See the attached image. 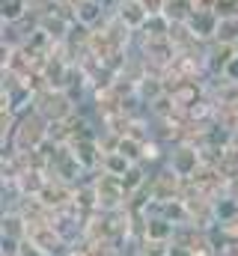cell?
<instances>
[{
  "mask_svg": "<svg viewBox=\"0 0 238 256\" xmlns=\"http://www.w3.org/2000/svg\"><path fill=\"white\" fill-rule=\"evenodd\" d=\"M48 128H51L48 120H42L36 110H27V114L18 116V126H15L12 140L3 143V146H15L18 152H33V149H39L48 140Z\"/></svg>",
  "mask_w": 238,
  "mask_h": 256,
  "instance_id": "cell-1",
  "label": "cell"
},
{
  "mask_svg": "<svg viewBox=\"0 0 238 256\" xmlns=\"http://www.w3.org/2000/svg\"><path fill=\"white\" fill-rule=\"evenodd\" d=\"M131 51H137L146 66H149V72H167L173 60H176V45L170 42V36H161V39H149V36H143V33H137L134 36V48Z\"/></svg>",
  "mask_w": 238,
  "mask_h": 256,
  "instance_id": "cell-2",
  "label": "cell"
},
{
  "mask_svg": "<svg viewBox=\"0 0 238 256\" xmlns=\"http://www.w3.org/2000/svg\"><path fill=\"white\" fill-rule=\"evenodd\" d=\"M33 110H36L42 120H48V122H62V120H68L74 110H80V108L66 96V90L45 86L42 92H36V98H33Z\"/></svg>",
  "mask_w": 238,
  "mask_h": 256,
  "instance_id": "cell-3",
  "label": "cell"
},
{
  "mask_svg": "<svg viewBox=\"0 0 238 256\" xmlns=\"http://www.w3.org/2000/svg\"><path fill=\"white\" fill-rule=\"evenodd\" d=\"M92 185H96V194H98V212L114 214V212H122L128 206V194H125V188H122V182L116 176H110L104 170H96Z\"/></svg>",
  "mask_w": 238,
  "mask_h": 256,
  "instance_id": "cell-4",
  "label": "cell"
},
{
  "mask_svg": "<svg viewBox=\"0 0 238 256\" xmlns=\"http://www.w3.org/2000/svg\"><path fill=\"white\" fill-rule=\"evenodd\" d=\"M164 164H167L176 176H182V179H194L196 170L202 167V152H200L196 143H173Z\"/></svg>",
  "mask_w": 238,
  "mask_h": 256,
  "instance_id": "cell-5",
  "label": "cell"
},
{
  "mask_svg": "<svg viewBox=\"0 0 238 256\" xmlns=\"http://www.w3.org/2000/svg\"><path fill=\"white\" fill-rule=\"evenodd\" d=\"M27 242L36 244L45 256H66L68 248H72L60 238V232L54 230V220L51 224H30L27 226Z\"/></svg>",
  "mask_w": 238,
  "mask_h": 256,
  "instance_id": "cell-6",
  "label": "cell"
},
{
  "mask_svg": "<svg viewBox=\"0 0 238 256\" xmlns=\"http://www.w3.org/2000/svg\"><path fill=\"white\" fill-rule=\"evenodd\" d=\"M149 188H152V196L155 200H176L182 196V188H184V179L176 176L167 164H161V167H155L152 170V179H149Z\"/></svg>",
  "mask_w": 238,
  "mask_h": 256,
  "instance_id": "cell-7",
  "label": "cell"
},
{
  "mask_svg": "<svg viewBox=\"0 0 238 256\" xmlns=\"http://www.w3.org/2000/svg\"><path fill=\"white\" fill-rule=\"evenodd\" d=\"M190 182L200 188V194H202V196H208V200L224 196V194H226V185H230V179H226L218 167H212V164H202Z\"/></svg>",
  "mask_w": 238,
  "mask_h": 256,
  "instance_id": "cell-8",
  "label": "cell"
},
{
  "mask_svg": "<svg viewBox=\"0 0 238 256\" xmlns=\"http://www.w3.org/2000/svg\"><path fill=\"white\" fill-rule=\"evenodd\" d=\"M68 149H72V155L80 161V167H84L86 173H96V170H102L104 152H102V143H98V137L74 140V143H68Z\"/></svg>",
  "mask_w": 238,
  "mask_h": 256,
  "instance_id": "cell-9",
  "label": "cell"
},
{
  "mask_svg": "<svg viewBox=\"0 0 238 256\" xmlns=\"http://www.w3.org/2000/svg\"><path fill=\"white\" fill-rule=\"evenodd\" d=\"M39 200L51 208V212H62V208H72V202H74V185H66V182H60V179H48V185H45V191L39 194Z\"/></svg>",
  "mask_w": 238,
  "mask_h": 256,
  "instance_id": "cell-10",
  "label": "cell"
},
{
  "mask_svg": "<svg viewBox=\"0 0 238 256\" xmlns=\"http://www.w3.org/2000/svg\"><path fill=\"white\" fill-rule=\"evenodd\" d=\"M232 57H238L236 45H226V42H208V45H206V72H208V78L224 74L226 66L232 63Z\"/></svg>",
  "mask_w": 238,
  "mask_h": 256,
  "instance_id": "cell-11",
  "label": "cell"
},
{
  "mask_svg": "<svg viewBox=\"0 0 238 256\" xmlns=\"http://www.w3.org/2000/svg\"><path fill=\"white\" fill-rule=\"evenodd\" d=\"M114 12H116L119 21L125 27H131L134 33H140L146 27V21H149V9L143 6V0H119Z\"/></svg>",
  "mask_w": 238,
  "mask_h": 256,
  "instance_id": "cell-12",
  "label": "cell"
},
{
  "mask_svg": "<svg viewBox=\"0 0 238 256\" xmlns=\"http://www.w3.org/2000/svg\"><path fill=\"white\" fill-rule=\"evenodd\" d=\"M218 24H220L218 12H194V15L188 18V30H190L194 39L202 42V45L214 42V36H218Z\"/></svg>",
  "mask_w": 238,
  "mask_h": 256,
  "instance_id": "cell-13",
  "label": "cell"
},
{
  "mask_svg": "<svg viewBox=\"0 0 238 256\" xmlns=\"http://www.w3.org/2000/svg\"><path fill=\"white\" fill-rule=\"evenodd\" d=\"M164 92H167V80H164V74H161V72H149V74L137 84V98L143 102V108H146V110H149V104H152V102H158Z\"/></svg>",
  "mask_w": 238,
  "mask_h": 256,
  "instance_id": "cell-14",
  "label": "cell"
},
{
  "mask_svg": "<svg viewBox=\"0 0 238 256\" xmlns=\"http://www.w3.org/2000/svg\"><path fill=\"white\" fill-rule=\"evenodd\" d=\"M72 24H74V21H68L66 15H60L57 9H48V12H42V15H39V27H42V30H45L57 45H60V42H66V36H68Z\"/></svg>",
  "mask_w": 238,
  "mask_h": 256,
  "instance_id": "cell-15",
  "label": "cell"
},
{
  "mask_svg": "<svg viewBox=\"0 0 238 256\" xmlns=\"http://www.w3.org/2000/svg\"><path fill=\"white\" fill-rule=\"evenodd\" d=\"M27 218L21 214V212H15V208H9V212H3L0 214V236H6V238H18V242H27Z\"/></svg>",
  "mask_w": 238,
  "mask_h": 256,
  "instance_id": "cell-16",
  "label": "cell"
},
{
  "mask_svg": "<svg viewBox=\"0 0 238 256\" xmlns=\"http://www.w3.org/2000/svg\"><path fill=\"white\" fill-rule=\"evenodd\" d=\"M110 12H114V9H104L98 0H80V3H78V12H74V21H80V24H86V27H102Z\"/></svg>",
  "mask_w": 238,
  "mask_h": 256,
  "instance_id": "cell-17",
  "label": "cell"
},
{
  "mask_svg": "<svg viewBox=\"0 0 238 256\" xmlns=\"http://www.w3.org/2000/svg\"><path fill=\"white\" fill-rule=\"evenodd\" d=\"M48 173L45 170H27V173H21L18 176V182H15V188L21 196H39V194L45 191V185H48Z\"/></svg>",
  "mask_w": 238,
  "mask_h": 256,
  "instance_id": "cell-18",
  "label": "cell"
},
{
  "mask_svg": "<svg viewBox=\"0 0 238 256\" xmlns=\"http://www.w3.org/2000/svg\"><path fill=\"white\" fill-rule=\"evenodd\" d=\"M173 236H176V224H170L167 218H146V242L170 244Z\"/></svg>",
  "mask_w": 238,
  "mask_h": 256,
  "instance_id": "cell-19",
  "label": "cell"
},
{
  "mask_svg": "<svg viewBox=\"0 0 238 256\" xmlns=\"http://www.w3.org/2000/svg\"><path fill=\"white\" fill-rule=\"evenodd\" d=\"M30 12V0H0V24H18Z\"/></svg>",
  "mask_w": 238,
  "mask_h": 256,
  "instance_id": "cell-20",
  "label": "cell"
},
{
  "mask_svg": "<svg viewBox=\"0 0 238 256\" xmlns=\"http://www.w3.org/2000/svg\"><path fill=\"white\" fill-rule=\"evenodd\" d=\"M202 146H212V149H230V146H232V131L224 128L220 122H212V126L206 128Z\"/></svg>",
  "mask_w": 238,
  "mask_h": 256,
  "instance_id": "cell-21",
  "label": "cell"
},
{
  "mask_svg": "<svg viewBox=\"0 0 238 256\" xmlns=\"http://www.w3.org/2000/svg\"><path fill=\"white\" fill-rule=\"evenodd\" d=\"M161 218H167L176 226H184V224H190V208H188V202L182 196H176V200H167L164 202V214Z\"/></svg>",
  "mask_w": 238,
  "mask_h": 256,
  "instance_id": "cell-22",
  "label": "cell"
},
{
  "mask_svg": "<svg viewBox=\"0 0 238 256\" xmlns=\"http://www.w3.org/2000/svg\"><path fill=\"white\" fill-rule=\"evenodd\" d=\"M164 15L173 24H188V18L194 15V3L190 0H164Z\"/></svg>",
  "mask_w": 238,
  "mask_h": 256,
  "instance_id": "cell-23",
  "label": "cell"
},
{
  "mask_svg": "<svg viewBox=\"0 0 238 256\" xmlns=\"http://www.w3.org/2000/svg\"><path fill=\"white\" fill-rule=\"evenodd\" d=\"M170 30H173V21H170L164 12H158V15H149L146 27H143L140 33L149 36V39H161V36H170Z\"/></svg>",
  "mask_w": 238,
  "mask_h": 256,
  "instance_id": "cell-24",
  "label": "cell"
},
{
  "mask_svg": "<svg viewBox=\"0 0 238 256\" xmlns=\"http://www.w3.org/2000/svg\"><path fill=\"white\" fill-rule=\"evenodd\" d=\"M236 218H238V200H232L230 194L218 196L214 200V220L218 224H232Z\"/></svg>",
  "mask_w": 238,
  "mask_h": 256,
  "instance_id": "cell-25",
  "label": "cell"
},
{
  "mask_svg": "<svg viewBox=\"0 0 238 256\" xmlns=\"http://www.w3.org/2000/svg\"><path fill=\"white\" fill-rule=\"evenodd\" d=\"M131 167H134V164H131L122 152H108V155H104V161H102V170H104V173H110V176H116V179H122Z\"/></svg>",
  "mask_w": 238,
  "mask_h": 256,
  "instance_id": "cell-26",
  "label": "cell"
},
{
  "mask_svg": "<svg viewBox=\"0 0 238 256\" xmlns=\"http://www.w3.org/2000/svg\"><path fill=\"white\" fill-rule=\"evenodd\" d=\"M143 146H146L143 140H137V137H128V134H125V137L119 140L116 152H122L131 164H143Z\"/></svg>",
  "mask_w": 238,
  "mask_h": 256,
  "instance_id": "cell-27",
  "label": "cell"
},
{
  "mask_svg": "<svg viewBox=\"0 0 238 256\" xmlns=\"http://www.w3.org/2000/svg\"><path fill=\"white\" fill-rule=\"evenodd\" d=\"M214 42H226V45H238V18H220Z\"/></svg>",
  "mask_w": 238,
  "mask_h": 256,
  "instance_id": "cell-28",
  "label": "cell"
},
{
  "mask_svg": "<svg viewBox=\"0 0 238 256\" xmlns=\"http://www.w3.org/2000/svg\"><path fill=\"white\" fill-rule=\"evenodd\" d=\"M218 18H238V0H218Z\"/></svg>",
  "mask_w": 238,
  "mask_h": 256,
  "instance_id": "cell-29",
  "label": "cell"
},
{
  "mask_svg": "<svg viewBox=\"0 0 238 256\" xmlns=\"http://www.w3.org/2000/svg\"><path fill=\"white\" fill-rule=\"evenodd\" d=\"M18 250H21V242L18 238L0 236V256H18Z\"/></svg>",
  "mask_w": 238,
  "mask_h": 256,
  "instance_id": "cell-30",
  "label": "cell"
},
{
  "mask_svg": "<svg viewBox=\"0 0 238 256\" xmlns=\"http://www.w3.org/2000/svg\"><path fill=\"white\" fill-rule=\"evenodd\" d=\"M194 3V12H214L218 0H190Z\"/></svg>",
  "mask_w": 238,
  "mask_h": 256,
  "instance_id": "cell-31",
  "label": "cell"
},
{
  "mask_svg": "<svg viewBox=\"0 0 238 256\" xmlns=\"http://www.w3.org/2000/svg\"><path fill=\"white\" fill-rule=\"evenodd\" d=\"M18 256H45L36 244H30V242H21V250H18Z\"/></svg>",
  "mask_w": 238,
  "mask_h": 256,
  "instance_id": "cell-32",
  "label": "cell"
},
{
  "mask_svg": "<svg viewBox=\"0 0 238 256\" xmlns=\"http://www.w3.org/2000/svg\"><path fill=\"white\" fill-rule=\"evenodd\" d=\"M224 74H226L232 84H238V57H232V63L226 66V72H224Z\"/></svg>",
  "mask_w": 238,
  "mask_h": 256,
  "instance_id": "cell-33",
  "label": "cell"
},
{
  "mask_svg": "<svg viewBox=\"0 0 238 256\" xmlns=\"http://www.w3.org/2000/svg\"><path fill=\"white\" fill-rule=\"evenodd\" d=\"M167 256H194V254H190L188 248H182V244H173V242H170V254Z\"/></svg>",
  "mask_w": 238,
  "mask_h": 256,
  "instance_id": "cell-34",
  "label": "cell"
},
{
  "mask_svg": "<svg viewBox=\"0 0 238 256\" xmlns=\"http://www.w3.org/2000/svg\"><path fill=\"white\" fill-rule=\"evenodd\" d=\"M232 146H238V128L232 131Z\"/></svg>",
  "mask_w": 238,
  "mask_h": 256,
  "instance_id": "cell-35",
  "label": "cell"
},
{
  "mask_svg": "<svg viewBox=\"0 0 238 256\" xmlns=\"http://www.w3.org/2000/svg\"><path fill=\"white\" fill-rule=\"evenodd\" d=\"M212 256H218V254H212Z\"/></svg>",
  "mask_w": 238,
  "mask_h": 256,
  "instance_id": "cell-36",
  "label": "cell"
}]
</instances>
